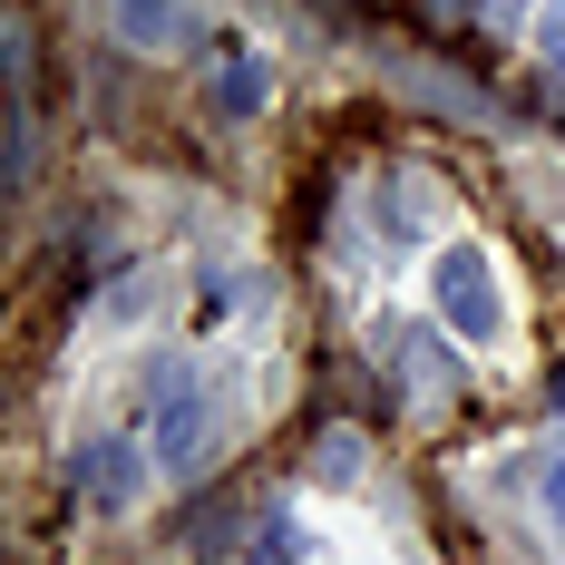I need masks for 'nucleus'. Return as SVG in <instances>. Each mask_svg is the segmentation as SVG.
<instances>
[{"instance_id": "obj_1", "label": "nucleus", "mask_w": 565, "mask_h": 565, "mask_svg": "<svg viewBox=\"0 0 565 565\" xmlns=\"http://www.w3.org/2000/svg\"><path fill=\"white\" fill-rule=\"evenodd\" d=\"M215 429H225L215 381L167 371V391H157V429H147V458H157L167 478H195V468H205V449H215Z\"/></svg>"}, {"instance_id": "obj_2", "label": "nucleus", "mask_w": 565, "mask_h": 565, "mask_svg": "<svg viewBox=\"0 0 565 565\" xmlns=\"http://www.w3.org/2000/svg\"><path fill=\"white\" fill-rule=\"evenodd\" d=\"M429 302H439V322H449L458 341H498L508 332V302H498V274H488L478 244H449V254L429 264Z\"/></svg>"}, {"instance_id": "obj_3", "label": "nucleus", "mask_w": 565, "mask_h": 565, "mask_svg": "<svg viewBox=\"0 0 565 565\" xmlns=\"http://www.w3.org/2000/svg\"><path fill=\"white\" fill-rule=\"evenodd\" d=\"M292 546H302L292 516L264 508L254 526H205V536H195V565H292Z\"/></svg>"}, {"instance_id": "obj_4", "label": "nucleus", "mask_w": 565, "mask_h": 565, "mask_svg": "<svg viewBox=\"0 0 565 565\" xmlns=\"http://www.w3.org/2000/svg\"><path fill=\"white\" fill-rule=\"evenodd\" d=\"M381 68H391V88H409L419 108L468 117V127H498V98H488V88H468V78H449L439 58H381Z\"/></svg>"}, {"instance_id": "obj_5", "label": "nucleus", "mask_w": 565, "mask_h": 565, "mask_svg": "<svg viewBox=\"0 0 565 565\" xmlns=\"http://www.w3.org/2000/svg\"><path fill=\"white\" fill-rule=\"evenodd\" d=\"M68 478H78L98 508H127V498H137V449H127V439H88V449L68 458Z\"/></svg>"}, {"instance_id": "obj_6", "label": "nucleus", "mask_w": 565, "mask_h": 565, "mask_svg": "<svg viewBox=\"0 0 565 565\" xmlns=\"http://www.w3.org/2000/svg\"><path fill=\"white\" fill-rule=\"evenodd\" d=\"M264 98H274L264 58H215V78H205V108L215 117H264Z\"/></svg>"}, {"instance_id": "obj_7", "label": "nucleus", "mask_w": 565, "mask_h": 565, "mask_svg": "<svg viewBox=\"0 0 565 565\" xmlns=\"http://www.w3.org/2000/svg\"><path fill=\"white\" fill-rule=\"evenodd\" d=\"M0 58H10V98H30L40 88V30H30V10L0 20Z\"/></svg>"}, {"instance_id": "obj_8", "label": "nucleus", "mask_w": 565, "mask_h": 565, "mask_svg": "<svg viewBox=\"0 0 565 565\" xmlns=\"http://www.w3.org/2000/svg\"><path fill=\"white\" fill-rule=\"evenodd\" d=\"M117 40H127V50H167L175 40V0H117Z\"/></svg>"}, {"instance_id": "obj_9", "label": "nucleus", "mask_w": 565, "mask_h": 565, "mask_svg": "<svg viewBox=\"0 0 565 565\" xmlns=\"http://www.w3.org/2000/svg\"><path fill=\"white\" fill-rule=\"evenodd\" d=\"M312 478H322V488H351V478H361V429H322V449H312Z\"/></svg>"}, {"instance_id": "obj_10", "label": "nucleus", "mask_w": 565, "mask_h": 565, "mask_svg": "<svg viewBox=\"0 0 565 565\" xmlns=\"http://www.w3.org/2000/svg\"><path fill=\"white\" fill-rule=\"evenodd\" d=\"M536 50L556 58V88H565V10H536Z\"/></svg>"}, {"instance_id": "obj_11", "label": "nucleus", "mask_w": 565, "mask_h": 565, "mask_svg": "<svg viewBox=\"0 0 565 565\" xmlns=\"http://www.w3.org/2000/svg\"><path fill=\"white\" fill-rule=\"evenodd\" d=\"M478 10H488V0H419V20H429V30H458V20H478Z\"/></svg>"}, {"instance_id": "obj_12", "label": "nucleus", "mask_w": 565, "mask_h": 565, "mask_svg": "<svg viewBox=\"0 0 565 565\" xmlns=\"http://www.w3.org/2000/svg\"><path fill=\"white\" fill-rule=\"evenodd\" d=\"M546 516H556V526H565V458H556V468H546Z\"/></svg>"}, {"instance_id": "obj_13", "label": "nucleus", "mask_w": 565, "mask_h": 565, "mask_svg": "<svg viewBox=\"0 0 565 565\" xmlns=\"http://www.w3.org/2000/svg\"><path fill=\"white\" fill-rule=\"evenodd\" d=\"M488 20H498V30H516V20H526V0H488Z\"/></svg>"}, {"instance_id": "obj_14", "label": "nucleus", "mask_w": 565, "mask_h": 565, "mask_svg": "<svg viewBox=\"0 0 565 565\" xmlns=\"http://www.w3.org/2000/svg\"><path fill=\"white\" fill-rule=\"evenodd\" d=\"M556 409H565V361H556Z\"/></svg>"}]
</instances>
